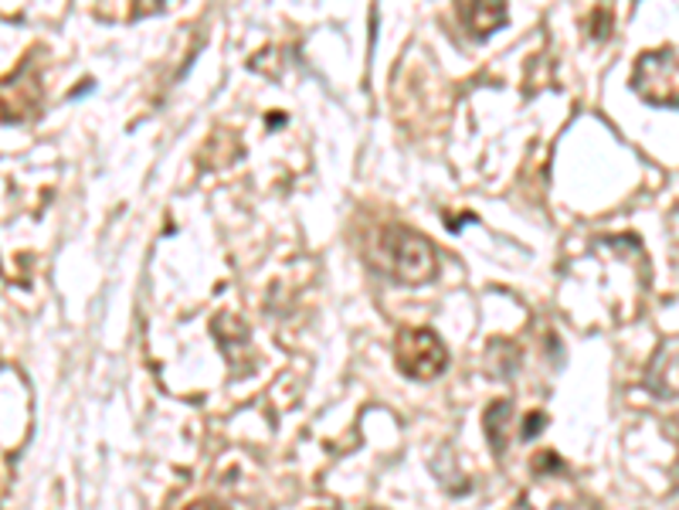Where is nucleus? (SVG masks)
<instances>
[{
  "label": "nucleus",
  "mask_w": 679,
  "mask_h": 510,
  "mask_svg": "<svg viewBox=\"0 0 679 510\" xmlns=\"http://www.w3.org/2000/svg\"><path fill=\"white\" fill-rule=\"evenodd\" d=\"M384 263L381 269L401 283H429L439 269V259H435V248L425 235L404 228V225H391L381 232V242H377Z\"/></svg>",
  "instance_id": "nucleus-1"
},
{
  "label": "nucleus",
  "mask_w": 679,
  "mask_h": 510,
  "mask_svg": "<svg viewBox=\"0 0 679 510\" xmlns=\"http://www.w3.org/2000/svg\"><path fill=\"white\" fill-rule=\"evenodd\" d=\"M506 419H510V405L506 402H496L486 412V435H490L496 453H503V445H506Z\"/></svg>",
  "instance_id": "nucleus-6"
},
{
  "label": "nucleus",
  "mask_w": 679,
  "mask_h": 510,
  "mask_svg": "<svg viewBox=\"0 0 679 510\" xmlns=\"http://www.w3.org/2000/svg\"><path fill=\"white\" fill-rule=\"evenodd\" d=\"M190 510H222V507L218 503H194Z\"/></svg>",
  "instance_id": "nucleus-8"
},
{
  "label": "nucleus",
  "mask_w": 679,
  "mask_h": 510,
  "mask_svg": "<svg viewBox=\"0 0 679 510\" xmlns=\"http://www.w3.org/2000/svg\"><path fill=\"white\" fill-rule=\"evenodd\" d=\"M394 357L407 377H419V381L439 377L449 367V351L439 341V334L429 327H404L394 341Z\"/></svg>",
  "instance_id": "nucleus-3"
},
{
  "label": "nucleus",
  "mask_w": 679,
  "mask_h": 510,
  "mask_svg": "<svg viewBox=\"0 0 679 510\" xmlns=\"http://www.w3.org/2000/svg\"><path fill=\"white\" fill-rule=\"evenodd\" d=\"M540 425H543V415H537L533 422H527V439H530V435H533V432H537Z\"/></svg>",
  "instance_id": "nucleus-7"
},
{
  "label": "nucleus",
  "mask_w": 679,
  "mask_h": 510,
  "mask_svg": "<svg viewBox=\"0 0 679 510\" xmlns=\"http://www.w3.org/2000/svg\"><path fill=\"white\" fill-rule=\"evenodd\" d=\"M632 92L649 106L679 109V51H672V48L646 51L636 61Z\"/></svg>",
  "instance_id": "nucleus-2"
},
{
  "label": "nucleus",
  "mask_w": 679,
  "mask_h": 510,
  "mask_svg": "<svg viewBox=\"0 0 679 510\" xmlns=\"http://www.w3.org/2000/svg\"><path fill=\"white\" fill-rule=\"evenodd\" d=\"M459 18L465 21L472 38H490L506 24V8L503 4H459Z\"/></svg>",
  "instance_id": "nucleus-5"
},
{
  "label": "nucleus",
  "mask_w": 679,
  "mask_h": 510,
  "mask_svg": "<svg viewBox=\"0 0 679 510\" xmlns=\"http://www.w3.org/2000/svg\"><path fill=\"white\" fill-rule=\"evenodd\" d=\"M646 385L659 399H679V347H666L656 354L646 374Z\"/></svg>",
  "instance_id": "nucleus-4"
}]
</instances>
